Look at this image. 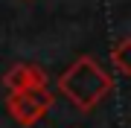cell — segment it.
<instances>
[{
  "label": "cell",
  "mask_w": 131,
  "mask_h": 128,
  "mask_svg": "<svg viewBox=\"0 0 131 128\" xmlns=\"http://www.w3.org/2000/svg\"><path fill=\"white\" fill-rule=\"evenodd\" d=\"M58 87L73 105H79L82 111H90L96 102H102L111 93L114 85H111V76H108L102 67L90 55H84V58L70 64V70L58 79Z\"/></svg>",
  "instance_id": "1"
},
{
  "label": "cell",
  "mask_w": 131,
  "mask_h": 128,
  "mask_svg": "<svg viewBox=\"0 0 131 128\" xmlns=\"http://www.w3.org/2000/svg\"><path fill=\"white\" fill-rule=\"evenodd\" d=\"M125 47H128V41H122L117 50H114V61H117V67L122 73H128V64H125Z\"/></svg>",
  "instance_id": "2"
}]
</instances>
